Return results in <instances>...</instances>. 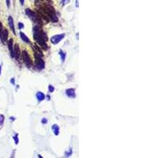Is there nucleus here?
Here are the masks:
<instances>
[{
	"label": "nucleus",
	"instance_id": "obj_1",
	"mask_svg": "<svg viewBox=\"0 0 158 158\" xmlns=\"http://www.w3.org/2000/svg\"><path fill=\"white\" fill-rule=\"evenodd\" d=\"M25 14L29 18L32 20V21L35 22V23H37L39 25H42V21L40 19V15L37 14V13L34 12V11H32L30 9H26L25 10Z\"/></svg>",
	"mask_w": 158,
	"mask_h": 158
},
{
	"label": "nucleus",
	"instance_id": "obj_2",
	"mask_svg": "<svg viewBox=\"0 0 158 158\" xmlns=\"http://www.w3.org/2000/svg\"><path fill=\"white\" fill-rule=\"evenodd\" d=\"M12 57L15 59L17 61H20L21 59V51H20V47H19L18 44H16L15 45L13 48L12 52Z\"/></svg>",
	"mask_w": 158,
	"mask_h": 158
},
{
	"label": "nucleus",
	"instance_id": "obj_3",
	"mask_svg": "<svg viewBox=\"0 0 158 158\" xmlns=\"http://www.w3.org/2000/svg\"><path fill=\"white\" fill-rule=\"evenodd\" d=\"M35 59H36V67L38 70H41L45 67V63L42 59V57L35 53Z\"/></svg>",
	"mask_w": 158,
	"mask_h": 158
},
{
	"label": "nucleus",
	"instance_id": "obj_4",
	"mask_svg": "<svg viewBox=\"0 0 158 158\" xmlns=\"http://www.w3.org/2000/svg\"><path fill=\"white\" fill-rule=\"evenodd\" d=\"M22 59H23V61H24L25 64L28 67H31L32 65H33V63H32V59H31L30 56L29 55L26 51H23L22 52Z\"/></svg>",
	"mask_w": 158,
	"mask_h": 158
},
{
	"label": "nucleus",
	"instance_id": "obj_5",
	"mask_svg": "<svg viewBox=\"0 0 158 158\" xmlns=\"http://www.w3.org/2000/svg\"><path fill=\"white\" fill-rule=\"evenodd\" d=\"M65 37V34L62 33V34H59V35H55L51 38V42L53 44H57L59 43Z\"/></svg>",
	"mask_w": 158,
	"mask_h": 158
},
{
	"label": "nucleus",
	"instance_id": "obj_6",
	"mask_svg": "<svg viewBox=\"0 0 158 158\" xmlns=\"http://www.w3.org/2000/svg\"><path fill=\"white\" fill-rule=\"evenodd\" d=\"M66 94L67 97H69L70 98H74L76 97V93H75V89L73 88L68 89L66 90Z\"/></svg>",
	"mask_w": 158,
	"mask_h": 158
},
{
	"label": "nucleus",
	"instance_id": "obj_7",
	"mask_svg": "<svg viewBox=\"0 0 158 158\" xmlns=\"http://www.w3.org/2000/svg\"><path fill=\"white\" fill-rule=\"evenodd\" d=\"M0 38L2 40V42H3V44H5V43L7 41V38H8V31L3 29V32H2V35H1V37H0Z\"/></svg>",
	"mask_w": 158,
	"mask_h": 158
},
{
	"label": "nucleus",
	"instance_id": "obj_8",
	"mask_svg": "<svg viewBox=\"0 0 158 158\" xmlns=\"http://www.w3.org/2000/svg\"><path fill=\"white\" fill-rule=\"evenodd\" d=\"M8 24H9L10 28L11 29V30L13 31L14 34H16L15 32V28H14V19L11 16H9L8 18Z\"/></svg>",
	"mask_w": 158,
	"mask_h": 158
},
{
	"label": "nucleus",
	"instance_id": "obj_9",
	"mask_svg": "<svg viewBox=\"0 0 158 158\" xmlns=\"http://www.w3.org/2000/svg\"><path fill=\"white\" fill-rule=\"evenodd\" d=\"M52 130L53 131V133L55 135L58 136L59 134V127L57 124H54L52 127Z\"/></svg>",
	"mask_w": 158,
	"mask_h": 158
},
{
	"label": "nucleus",
	"instance_id": "obj_10",
	"mask_svg": "<svg viewBox=\"0 0 158 158\" xmlns=\"http://www.w3.org/2000/svg\"><path fill=\"white\" fill-rule=\"evenodd\" d=\"M20 37H21V40L25 43H28V44H29L30 43V40L29 39V37L24 33H22V32H20Z\"/></svg>",
	"mask_w": 158,
	"mask_h": 158
},
{
	"label": "nucleus",
	"instance_id": "obj_11",
	"mask_svg": "<svg viewBox=\"0 0 158 158\" xmlns=\"http://www.w3.org/2000/svg\"><path fill=\"white\" fill-rule=\"evenodd\" d=\"M36 96H37V100H38V101H40V102L45 99V95L42 92H38Z\"/></svg>",
	"mask_w": 158,
	"mask_h": 158
},
{
	"label": "nucleus",
	"instance_id": "obj_12",
	"mask_svg": "<svg viewBox=\"0 0 158 158\" xmlns=\"http://www.w3.org/2000/svg\"><path fill=\"white\" fill-rule=\"evenodd\" d=\"M8 48H9L10 52H11L13 50V48H14V45H13V44H14V40L13 39H10L9 41H8Z\"/></svg>",
	"mask_w": 158,
	"mask_h": 158
},
{
	"label": "nucleus",
	"instance_id": "obj_13",
	"mask_svg": "<svg viewBox=\"0 0 158 158\" xmlns=\"http://www.w3.org/2000/svg\"><path fill=\"white\" fill-rule=\"evenodd\" d=\"M59 55L61 56V59H62V62L63 63L64 61H65V59H66V53L63 51H60L59 52Z\"/></svg>",
	"mask_w": 158,
	"mask_h": 158
},
{
	"label": "nucleus",
	"instance_id": "obj_14",
	"mask_svg": "<svg viewBox=\"0 0 158 158\" xmlns=\"http://www.w3.org/2000/svg\"><path fill=\"white\" fill-rule=\"evenodd\" d=\"M13 138L14 140V142H15L16 145H18L19 142V139H18V134H14V136H13Z\"/></svg>",
	"mask_w": 158,
	"mask_h": 158
},
{
	"label": "nucleus",
	"instance_id": "obj_15",
	"mask_svg": "<svg viewBox=\"0 0 158 158\" xmlns=\"http://www.w3.org/2000/svg\"><path fill=\"white\" fill-rule=\"evenodd\" d=\"M4 119H5V117L3 115H0V127H2L3 125V123H4Z\"/></svg>",
	"mask_w": 158,
	"mask_h": 158
},
{
	"label": "nucleus",
	"instance_id": "obj_16",
	"mask_svg": "<svg viewBox=\"0 0 158 158\" xmlns=\"http://www.w3.org/2000/svg\"><path fill=\"white\" fill-rule=\"evenodd\" d=\"M48 91H49V93H53V92L55 91V87H54L53 85H49Z\"/></svg>",
	"mask_w": 158,
	"mask_h": 158
},
{
	"label": "nucleus",
	"instance_id": "obj_17",
	"mask_svg": "<svg viewBox=\"0 0 158 158\" xmlns=\"http://www.w3.org/2000/svg\"><path fill=\"white\" fill-rule=\"evenodd\" d=\"M70 3V0H62V2H61L62 6H65L66 4H67V3Z\"/></svg>",
	"mask_w": 158,
	"mask_h": 158
},
{
	"label": "nucleus",
	"instance_id": "obj_18",
	"mask_svg": "<svg viewBox=\"0 0 158 158\" xmlns=\"http://www.w3.org/2000/svg\"><path fill=\"white\" fill-rule=\"evenodd\" d=\"M41 123H42L43 124H47L48 123V119L46 118H43L41 119Z\"/></svg>",
	"mask_w": 158,
	"mask_h": 158
},
{
	"label": "nucleus",
	"instance_id": "obj_19",
	"mask_svg": "<svg viewBox=\"0 0 158 158\" xmlns=\"http://www.w3.org/2000/svg\"><path fill=\"white\" fill-rule=\"evenodd\" d=\"M18 28H19V29H24V25L22 24L21 22H19V23H18Z\"/></svg>",
	"mask_w": 158,
	"mask_h": 158
},
{
	"label": "nucleus",
	"instance_id": "obj_20",
	"mask_svg": "<svg viewBox=\"0 0 158 158\" xmlns=\"http://www.w3.org/2000/svg\"><path fill=\"white\" fill-rule=\"evenodd\" d=\"M3 30V24L0 22V37H1V35H2V32Z\"/></svg>",
	"mask_w": 158,
	"mask_h": 158
},
{
	"label": "nucleus",
	"instance_id": "obj_21",
	"mask_svg": "<svg viewBox=\"0 0 158 158\" xmlns=\"http://www.w3.org/2000/svg\"><path fill=\"white\" fill-rule=\"evenodd\" d=\"M6 3L7 7L10 8V0H6Z\"/></svg>",
	"mask_w": 158,
	"mask_h": 158
},
{
	"label": "nucleus",
	"instance_id": "obj_22",
	"mask_svg": "<svg viewBox=\"0 0 158 158\" xmlns=\"http://www.w3.org/2000/svg\"><path fill=\"white\" fill-rule=\"evenodd\" d=\"M10 82H11V84L14 85V84H15V80H14V78H11V80H10Z\"/></svg>",
	"mask_w": 158,
	"mask_h": 158
},
{
	"label": "nucleus",
	"instance_id": "obj_23",
	"mask_svg": "<svg viewBox=\"0 0 158 158\" xmlns=\"http://www.w3.org/2000/svg\"><path fill=\"white\" fill-rule=\"evenodd\" d=\"M19 2H20V3H21V6H23L25 3V0H19Z\"/></svg>",
	"mask_w": 158,
	"mask_h": 158
},
{
	"label": "nucleus",
	"instance_id": "obj_24",
	"mask_svg": "<svg viewBox=\"0 0 158 158\" xmlns=\"http://www.w3.org/2000/svg\"><path fill=\"white\" fill-rule=\"evenodd\" d=\"M1 72H2V67H1V65H0V74H1Z\"/></svg>",
	"mask_w": 158,
	"mask_h": 158
},
{
	"label": "nucleus",
	"instance_id": "obj_25",
	"mask_svg": "<svg viewBox=\"0 0 158 158\" xmlns=\"http://www.w3.org/2000/svg\"><path fill=\"white\" fill-rule=\"evenodd\" d=\"M38 1H48V0H38Z\"/></svg>",
	"mask_w": 158,
	"mask_h": 158
}]
</instances>
